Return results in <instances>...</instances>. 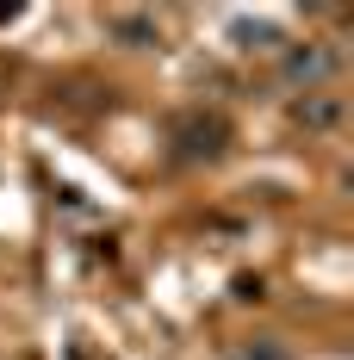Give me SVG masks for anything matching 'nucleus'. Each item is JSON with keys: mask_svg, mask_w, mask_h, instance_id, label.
<instances>
[{"mask_svg": "<svg viewBox=\"0 0 354 360\" xmlns=\"http://www.w3.org/2000/svg\"><path fill=\"white\" fill-rule=\"evenodd\" d=\"M329 69H336V63L323 56L317 44H305V50H292V56H286V75H292V81H305V94H311V81H323Z\"/></svg>", "mask_w": 354, "mask_h": 360, "instance_id": "nucleus-1", "label": "nucleus"}, {"mask_svg": "<svg viewBox=\"0 0 354 360\" xmlns=\"http://www.w3.org/2000/svg\"><path fill=\"white\" fill-rule=\"evenodd\" d=\"M112 32L131 37V44H156V25H149V19H137V13H118V19H112Z\"/></svg>", "mask_w": 354, "mask_h": 360, "instance_id": "nucleus-2", "label": "nucleus"}, {"mask_svg": "<svg viewBox=\"0 0 354 360\" xmlns=\"http://www.w3.org/2000/svg\"><path fill=\"white\" fill-rule=\"evenodd\" d=\"M230 360H286V348H274V342H255V348H236Z\"/></svg>", "mask_w": 354, "mask_h": 360, "instance_id": "nucleus-3", "label": "nucleus"}]
</instances>
